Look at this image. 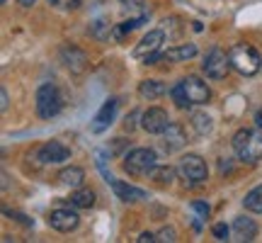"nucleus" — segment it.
Segmentation results:
<instances>
[{
	"label": "nucleus",
	"mask_w": 262,
	"mask_h": 243,
	"mask_svg": "<svg viewBox=\"0 0 262 243\" xmlns=\"http://www.w3.org/2000/svg\"><path fill=\"white\" fill-rule=\"evenodd\" d=\"M185 144H187V131H185V127L178 124V121H170L168 129L163 131V149L170 153V151H180Z\"/></svg>",
	"instance_id": "nucleus-14"
},
{
	"label": "nucleus",
	"mask_w": 262,
	"mask_h": 243,
	"mask_svg": "<svg viewBox=\"0 0 262 243\" xmlns=\"http://www.w3.org/2000/svg\"><path fill=\"white\" fill-rule=\"evenodd\" d=\"M117 100L114 97H110L107 103L100 107V112L95 114V119H93V124H90V129H93V134H102V131H107L110 129V124H112V119H114V114H117Z\"/></svg>",
	"instance_id": "nucleus-15"
},
{
	"label": "nucleus",
	"mask_w": 262,
	"mask_h": 243,
	"mask_svg": "<svg viewBox=\"0 0 262 243\" xmlns=\"http://www.w3.org/2000/svg\"><path fill=\"white\" fill-rule=\"evenodd\" d=\"M233 151L243 163H257L262 158V131L260 129H238L233 134Z\"/></svg>",
	"instance_id": "nucleus-2"
},
{
	"label": "nucleus",
	"mask_w": 262,
	"mask_h": 243,
	"mask_svg": "<svg viewBox=\"0 0 262 243\" xmlns=\"http://www.w3.org/2000/svg\"><path fill=\"white\" fill-rule=\"evenodd\" d=\"M8 93H5V88H3V90H0V107H3V112H5V110H8Z\"/></svg>",
	"instance_id": "nucleus-31"
},
{
	"label": "nucleus",
	"mask_w": 262,
	"mask_h": 243,
	"mask_svg": "<svg viewBox=\"0 0 262 243\" xmlns=\"http://www.w3.org/2000/svg\"><path fill=\"white\" fill-rule=\"evenodd\" d=\"M255 121H257V127H260V129H262V110H260V112H257V114H255Z\"/></svg>",
	"instance_id": "nucleus-33"
},
{
	"label": "nucleus",
	"mask_w": 262,
	"mask_h": 243,
	"mask_svg": "<svg viewBox=\"0 0 262 243\" xmlns=\"http://www.w3.org/2000/svg\"><path fill=\"white\" fill-rule=\"evenodd\" d=\"M243 207L248 212H253V214H262V185L253 187L243 199Z\"/></svg>",
	"instance_id": "nucleus-21"
},
{
	"label": "nucleus",
	"mask_w": 262,
	"mask_h": 243,
	"mask_svg": "<svg viewBox=\"0 0 262 243\" xmlns=\"http://www.w3.org/2000/svg\"><path fill=\"white\" fill-rule=\"evenodd\" d=\"M80 224V216L75 214L73 209H54L49 214V226L56 229L61 234H68V231H75Z\"/></svg>",
	"instance_id": "nucleus-10"
},
{
	"label": "nucleus",
	"mask_w": 262,
	"mask_h": 243,
	"mask_svg": "<svg viewBox=\"0 0 262 243\" xmlns=\"http://www.w3.org/2000/svg\"><path fill=\"white\" fill-rule=\"evenodd\" d=\"M168 124H170V117L163 107H148L143 112V117H141V127L148 134H163L168 129Z\"/></svg>",
	"instance_id": "nucleus-8"
},
{
	"label": "nucleus",
	"mask_w": 262,
	"mask_h": 243,
	"mask_svg": "<svg viewBox=\"0 0 262 243\" xmlns=\"http://www.w3.org/2000/svg\"><path fill=\"white\" fill-rule=\"evenodd\" d=\"M63 110V97L54 83H41L37 90V114L41 119H51Z\"/></svg>",
	"instance_id": "nucleus-4"
},
{
	"label": "nucleus",
	"mask_w": 262,
	"mask_h": 243,
	"mask_svg": "<svg viewBox=\"0 0 262 243\" xmlns=\"http://www.w3.org/2000/svg\"><path fill=\"white\" fill-rule=\"evenodd\" d=\"M37 156L41 163H63V160L71 158V149L66 144H61V141H49V144H44L39 149Z\"/></svg>",
	"instance_id": "nucleus-12"
},
{
	"label": "nucleus",
	"mask_w": 262,
	"mask_h": 243,
	"mask_svg": "<svg viewBox=\"0 0 262 243\" xmlns=\"http://www.w3.org/2000/svg\"><path fill=\"white\" fill-rule=\"evenodd\" d=\"M124 8H131V10H143V5H146V0H119Z\"/></svg>",
	"instance_id": "nucleus-29"
},
{
	"label": "nucleus",
	"mask_w": 262,
	"mask_h": 243,
	"mask_svg": "<svg viewBox=\"0 0 262 243\" xmlns=\"http://www.w3.org/2000/svg\"><path fill=\"white\" fill-rule=\"evenodd\" d=\"M49 5L56 10H78L80 8V0H49Z\"/></svg>",
	"instance_id": "nucleus-24"
},
{
	"label": "nucleus",
	"mask_w": 262,
	"mask_h": 243,
	"mask_svg": "<svg viewBox=\"0 0 262 243\" xmlns=\"http://www.w3.org/2000/svg\"><path fill=\"white\" fill-rule=\"evenodd\" d=\"M192 209L199 214V219H206V216H209V205H204V202H192Z\"/></svg>",
	"instance_id": "nucleus-25"
},
{
	"label": "nucleus",
	"mask_w": 262,
	"mask_h": 243,
	"mask_svg": "<svg viewBox=\"0 0 262 243\" xmlns=\"http://www.w3.org/2000/svg\"><path fill=\"white\" fill-rule=\"evenodd\" d=\"M85 180V170L78 168V166H71V168H63L58 173V183L68 187H80Z\"/></svg>",
	"instance_id": "nucleus-18"
},
{
	"label": "nucleus",
	"mask_w": 262,
	"mask_h": 243,
	"mask_svg": "<svg viewBox=\"0 0 262 243\" xmlns=\"http://www.w3.org/2000/svg\"><path fill=\"white\" fill-rule=\"evenodd\" d=\"M139 95L143 100H158L165 95V85L160 80H141L139 83Z\"/></svg>",
	"instance_id": "nucleus-19"
},
{
	"label": "nucleus",
	"mask_w": 262,
	"mask_h": 243,
	"mask_svg": "<svg viewBox=\"0 0 262 243\" xmlns=\"http://www.w3.org/2000/svg\"><path fill=\"white\" fill-rule=\"evenodd\" d=\"M211 231H214V236L219 238V241H226V238H228V226L226 224H216Z\"/></svg>",
	"instance_id": "nucleus-26"
},
{
	"label": "nucleus",
	"mask_w": 262,
	"mask_h": 243,
	"mask_svg": "<svg viewBox=\"0 0 262 243\" xmlns=\"http://www.w3.org/2000/svg\"><path fill=\"white\" fill-rule=\"evenodd\" d=\"M233 236L235 241H253L257 236V224L248 216H235L233 221Z\"/></svg>",
	"instance_id": "nucleus-16"
},
{
	"label": "nucleus",
	"mask_w": 262,
	"mask_h": 243,
	"mask_svg": "<svg viewBox=\"0 0 262 243\" xmlns=\"http://www.w3.org/2000/svg\"><path fill=\"white\" fill-rule=\"evenodd\" d=\"M61 61L66 64V68H68L71 73H83L85 68H88V64H90V61H88V54L78 47L61 49Z\"/></svg>",
	"instance_id": "nucleus-13"
},
{
	"label": "nucleus",
	"mask_w": 262,
	"mask_h": 243,
	"mask_svg": "<svg viewBox=\"0 0 262 243\" xmlns=\"http://www.w3.org/2000/svg\"><path fill=\"white\" fill-rule=\"evenodd\" d=\"M158 241H178V234H175V229H163L158 234Z\"/></svg>",
	"instance_id": "nucleus-27"
},
{
	"label": "nucleus",
	"mask_w": 262,
	"mask_h": 243,
	"mask_svg": "<svg viewBox=\"0 0 262 243\" xmlns=\"http://www.w3.org/2000/svg\"><path fill=\"white\" fill-rule=\"evenodd\" d=\"M192 127H194V131L196 134H199V136H204V134H209V131H211V127H214V124H211V117H209V114H194V117H192Z\"/></svg>",
	"instance_id": "nucleus-23"
},
{
	"label": "nucleus",
	"mask_w": 262,
	"mask_h": 243,
	"mask_svg": "<svg viewBox=\"0 0 262 243\" xmlns=\"http://www.w3.org/2000/svg\"><path fill=\"white\" fill-rule=\"evenodd\" d=\"M3 3H8V0H3Z\"/></svg>",
	"instance_id": "nucleus-34"
},
{
	"label": "nucleus",
	"mask_w": 262,
	"mask_h": 243,
	"mask_svg": "<svg viewBox=\"0 0 262 243\" xmlns=\"http://www.w3.org/2000/svg\"><path fill=\"white\" fill-rule=\"evenodd\" d=\"M110 185H112L114 195L117 199H122V202H143V199H148V192L146 190H141L136 185H129V183H124V180H110Z\"/></svg>",
	"instance_id": "nucleus-11"
},
{
	"label": "nucleus",
	"mask_w": 262,
	"mask_h": 243,
	"mask_svg": "<svg viewBox=\"0 0 262 243\" xmlns=\"http://www.w3.org/2000/svg\"><path fill=\"white\" fill-rule=\"evenodd\" d=\"M175 178V170L170 168V166H156V168L150 170V180H156L158 185H170Z\"/></svg>",
	"instance_id": "nucleus-22"
},
{
	"label": "nucleus",
	"mask_w": 262,
	"mask_h": 243,
	"mask_svg": "<svg viewBox=\"0 0 262 243\" xmlns=\"http://www.w3.org/2000/svg\"><path fill=\"white\" fill-rule=\"evenodd\" d=\"M178 173L182 175L185 183H192V185H199V183H204L206 175H209V168H206V163L202 156H196V153H187V156H182L178 166Z\"/></svg>",
	"instance_id": "nucleus-6"
},
{
	"label": "nucleus",
	"mask_w": 262,
	"mask_h": 243,
	"mask_svg": "<svg viewBox=\"0 0 262 243\" xmlns=\"http://www.w3.org/2000/svg\"><path fill=\"white\" fill-rule=\"evenodd\" d=\"M71 205L80 207V209H90L95 205V192L93 190H85V187H75V192L71 195Z\"/></svg>",
	"instance_id": "nucleus-20"
},
{
	"label": "nucleus",
	"mask_w": 262,
	"mask_h": 243,
	"mask_svg": "<svg viewBox=\"0 0 262 243\" xmlns=\"http://www.w3.org/2000/svg\"><path fill=\"white\" fill-rule=\"evenodd\" d=\"M122 166L129 175H148L158 166V156L153 149H134L124 156Z\"/></svg>",
	"instance_id": "nucleus-5"
},
{
	"label": "nucleus",
	"mask_w": 262,
	"mask_h": 243,
	"mask_svg": "<svg viewBox=\"0 0 262 243\" xmlns=\"http://www.w3.org/2000/svg\"><path fill=\"white\" fill-rule=\"evenodd\" d=\"M5 214H8V216H12V219H17V221H19V224H22V226H32V224H34L32 219H27V216L17 214V212H10V209H5Z\"/></svg>",
	"instance_id": "nucleus-28"
},
{
	"label": "nucleus",
	"mask_w": 262,
	"mask_h": 243,
	"mask_svg": "<svg viewBox=\"0 0 262 243\" xmlns=\"http://www.w3.org/2000/svg\"><path fill=\"white\" fill-rule=\"evenodd\" d=\"M228 68H231L228 54L221 51L219 47L211 49V51L204 56V64H202V71H204L209 78H214V80H224L226 73H228Z\"/></svg>",
	"instance_id": "nucleus-7"
},
{
	"label": "nucleus",
	"mask_w": 262,
	"mask_h": 243,
	"mask_svg": "<svg viewBox=\"0 0 262 243\" xmlns=\"http://www.w3.org/2000/svg\"><path fill=\"white\" fill-rule=\"evenodd\" d=\"M163 39H165V32L163 29H150L146 37L139 42V47L134 49V56L136 58H146L148 56H153V54H158L160 51V47H163Z\"/></svg>",
	"instance_id": "nucleus-9"
},
{
	"label": "nucleus",
	"mask_w": 262,
	"mask_h": 243,
	"mask_svg": "<svg viewBox=\"0 0 262 243\" xmlns=\"http://www.w3.org/2000/svg\"><path fill=\"white\" fill-rule=\"evenodd\" d=\"M228 61H231V68H235L241 75H255L262 68V56L250 44L231 47L228 49Z\"/></svg>",
	"instance_id": "nucleus-3"
},
{
	"label": "nucleus",
	"mask_w": 262,
	"mask_h": 243,
	"mask_svg": "<svg viewBox=\"0 0 262 243\" xmlns=\"http://www.w3.org/2000/svg\"><path fill=\"white\" fill-rule=\"evenodd\" d=\"M136 241H139V243H156V241H158V236L150 234V231H146V234H141Z\"/></svg>",
	"instance_id": "nucleus-30"
},
{
	"label": "nucleus",
	"mask_w": 262,
	"mask_h": 243,
	"mask_svg": "<svg viewBox=\"0 0 262 243\" xmlns=\"http://www.w3.org/2000/svg\"><path fill=\"white\" fill-rule=\"evenodd\" d=\"M172 100L178 107H192V105H204L209 103V97H211V90H209V85L204 80H199L196 75H187V78H182L172 90Z\"/></svg>",
	"instance_id": "nucleus-1"
},
{
	"label": "nucleus",
	"mask_w": 262,
	"mask_h": 243,
	"mask_svg": "<svg viewBox=\"0 0 262 243\" xmlns=\"http://www.w3.org/2000/svg\"><path fill=\"white\" fill-rule=\"evenodd\" d=\"M17 3L22 5V8H32V5H34L37 0H17Z\"/></svg>",
	"instance_id": "nucleus-32"
},
{
	"label": "nucleus",
	"mask_w": 262,
	"mask_h": 243,
	"mask_svg": "<svg viewBox=\"0 0 262 243\" xmlns=\"http://www.w3.org/2000/svg\"><path fill=\"white\" fill-rule=\"evenodd\" d=\"M196 56V47L194 44H180V47H172L168 51L160 54V61H187V58Z\"/></svg>",
	"instance_id": "nucleus-17"
}]
</instances>
